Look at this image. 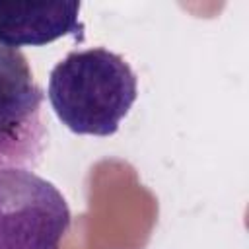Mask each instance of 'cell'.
<instances>
[{"mask_svg":"<svg viewBox=\"0 0 249 249\" xmlns=\"http://www.w3.org/2000/svg\"><path fill=\"white\" fill-rule=\"evenodd\" d=\"M47 97L56 119L80 136H113L138 97V78L117 53L72 51L49 74Z\"/></svg>","mask_w":249,"mask_h":249,"instance_id":"cell-1","label":"cell"},{"mask_svg":"<svg viewBox=\"0 0 249 249\" xmlns=\"http://www.w3.org/2000/svg\"><path fill=\"white\" fill-rule=\"evenodd\" d=\"M70 220L51 181L29 167H0V249H60Z\"/></svg>","mask_w":249,"mask_h":249,"instance_id":"cell-2","label":"cell"},{"mask_svg":"<svg viewBox=\"0 0 249 249\" xmlns=\"http://www.w3.org/2000/svg\"><path fill=\"white\" fill-rule=\"evenodd\" d=\"M80 8V2H0V43L19 51V47H43L66 35L82 41Z\"/></svg>","mask_w":249,"mask_h":249,"instance_id":"cell-4","label":"cell"},{"mask_svg":"<svg viewBox=\"0 0 249 249\" xmlns=\"http://www.w3.org/2000/svg\"><path fill=\"white\" fill-rule=\"evenodd\" d=\"M43 91L27 58L0 43V167L35 165L45 150Z\"/></svg>","mask_w":249,"mask_h":249,"instance_id":"cell-3","label":"cell"}]
</instances>
